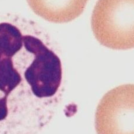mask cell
<instances>
[{"label": "cell", "mask_w": 134, "mask_h": 134, "mask_svg": "<svg viewBox=\"0 0 134 134\" xmlns=\"http://www.w3.org/2000/svg\"><path fill=\"white\" fill-rule=\"evenodd\" d=\"M63 91L57 46L33 20L0 13V134H37Z\"/></svg>", "instance_id": "cell-1"}, {"label": "cell", "mask_w": 134, "mask_h": 134, "mask_svg": "<svg viewBox=\"0 0 134 134\" xmlns=\"http://www.w3.org/2000/svg\"><path fill=\"white\" fill-rule=\"evenodd\" d=\"M91 24L95 38L103 46L134 48V0H98Z\"/></svg>", "instance_id": "cell-2"}, {"label": "cell", "mask_w": 134, "mask_h": 134, "mask_svg": "<svg viewBox=\"0 0 134 134\" xmlns=\"http://www.w3.org/2000/svg\"><path fill=\"white\" fill-rule=\"evenodd\" d=\"M97 134H134V84L117 86L105 93L95 114Z\"/></svg>", "instance_id": "cell-3"}, {"label": "cell", "mask_w": 134, "mask_h": 134, "mask_svg": "<svg viewBox=\"0 0 134 134\" xmlns=\"http://www.w3.org/2000/svg\"><path fill=\"white\" fill-rule=\"evenodd\" d=\"M88 0H27L38 16L48 22L63 24L76 19L83 12Z\"/></svg>", "instance_id": "cell-4"}]
</instances>
